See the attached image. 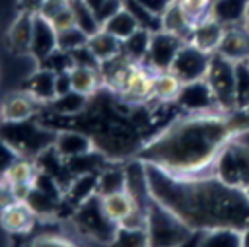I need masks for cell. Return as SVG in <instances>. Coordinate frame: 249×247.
Returning <instances> with one entry per match:
<instances>
[{
    "label": "cell",
    "mask_w": 249,
    "mask_h": 247,
    "mask_svg": "<svg viewBox=\"0 0 249 247\" xmlns=\"http://www.w3.org/2000/svg\"><path fill=\"white\" fill-rule=\"evenodd\" d=\"M39 105L41 103H37L23 89L21 91H14V93L6 95L2 105H0V121L2 123H19V121L33 119V115L37 113Z\"/></svg>",
    "instance_id": "cell-15"
},
{
    "label": "cell",
    "mask_w": 249,
    "mask_h": 247,
    "mask_svg": "<svg viewBox=\"0 0 249 247\" xmlns=\"http://www.w3.org/2000/svg\"><path fill=\"white\" fill-rule=\"evenodd\" d=\"M58 49V31L53 27V23L43 18L41 14L33 19V37H31V49L29 56L33 62L41 64L45 58H49Z\"/></svg>",
    "instance_id": "cell-12"
},
{
    "label": "cell",
    "mask_w": 249,
    "mask_h": 247,
    "mask_svg": "<svg viewBox=\"0 0 249 247\" xmlns=\"http://www.w3.org/2000/svg\"><path fill=\"white\" fill-rule=\"evenodd\" d=\"M146 163V161H144ZM150 193L175 212L193 231L249 226V200L241 189L222 183L214 173L179 177L146 163Z\"/></svg>",
    "instance_id": "cell-1"
},
{
    "label": "cell",
    "mask_w": 249,
    "mask_h": 247,
    "mask_svg": "<svg viewBox=\"0 0 249 247\" xmlns=\"http://www.w3.org/2000/svg\"><path fill=\"white\" fill-rule=\"evenodd\" d=\"M33 19H35V16L25 14V12H18L14 21L10 23L6 37H8V47L12 49V53L29 56L31 37H33Z\"/></svg>",
    "instance_id": "cell-17"
},
{
    "label": "cell",
    "mask_w": 249,
    "mask_h": 247,
    "mask_svg": "<svg viewBox=\"0 0 249 247\" xmlns=\"http://www.w3.org/2000/svg\"><path fill=\"white\" fill-rule=\"evenodd\" d=\"M25 202H27V206L31 208V212L37 218H54L58 208H60V204L64 202V198H60V196H56V194L33 185V189H31V193H29Z\"/></svg>",
    "instance_id": "cell-22"
},
{
    "label": "cell",
    "mask_w": 249,
    "mask_h": 247,
    "mask_svg": "<svg viewBox=\"0 0 249 247\" xmlns=\"http://www.w3.org/2000/svg\"><path fill=\"white\" fill-rule=\"evenodd\" d=\"M146 229L150 247H183L195 237V233H198L154 196L146 210Z\"/></svg>",
    "instance_id": "cell-3"
},
{
    "label": "cell",
    "mask_w": 249,
    "mask_h": 247,
    "mask_svg": "<svg viewBox=\"0 0 249 247\" xmlns=\"http://www.w3.org/2000/svg\"><path fill=\"white\" fill-rule=\"evenodd\" d=\"M216 53L233 62L249 58V31L243 25L226 27V33H224L222 43Z\"/></svg>",
    "instance_id": "cell-19"
},
{
    "label": "cell",
    "mask_w": 249,
    "mask_h": 247,
    "mask_svg": "<svg viewBox=\"0 0 249 247\" xmlns=\"http://www.w3.org/2000/svg\"><path fill=\"white\" fill-rule=\"evenodd\" d=\"M212 173L226 185L245 189L249 185V146L231 138L218 154Z\"/></svg>",
    "instance_id": "cell-6"
},
{
    "label": "cell",
    "mask_w": 249,
    "mask_h": 247,
    "mask_svg": "<svg viewBox=\"0 0 249 247\" xmlns=\"http://www.w3.org/2000/svg\"><path fill=\"white\" fill-rule=\"evenodd\" d=\"M181 88H183V82L173 72H169V70L156 72L154 97H152V101H158V103H175Z\"/></svg>",
    "instance_id": "cell-27"
},
{
    "label": "cell",
    "mask_w": 249,
    "mask_h": 247,
    "mask_svg": "<svg viewBox=\"0 0 249 247\" xmlns=\"http://www.w3.org/2000/svg\"><path fill=\"white\" fill-rule=\"evenodd\" d=\"M231 138L235 132L228 113H185L146 142L136 158L171 175H204L212 173L220 150Z\"/></svg>",
    "instance_id": "cell-2"
},
{
    "label": "cell",
    "mask_w": 249,
    "mask_h": 247,
    "mask_svg": "<svg viewBox=\"0 0 249 247\" xmlns=\"http://www.w3.org/2000/svg\"><path fill=\"white\" fill-rule=\"evenodd\" d=\"M64 161H66V167H68V171L72 173V177H76V175H86V173H99V171L107 165L105 154H101L97 148L91 150V152H88V154H82V156L64 159Z\"/></svg>",
    "instance_id": "cell-29"
},
{
    "label": "cell",
    "mask_w": 249,
    "mask_h": 247,
    "mask_svg": "<svg viewBox=\"0 0 249 247\" xmlns=\"http://www.w3.org/2000/svg\"><path fill=\"white\" fill-rule=\"evenodd\" d=\"M101 29L109 31V33L115 35L119 41H124V39H128L134 31L140 29V23H138V19H136L126 8H123L117 16H113L109 21H105Z\"/></svg>",
    "instance_id": "cell-33"
},
{
    "label": "cell",
    "mask_w": 249,
    "mask_h": 247,
    "mask_svg": "<svg viewBox=\"0 0 249 247\" xmlns=\"http://www.w3.org/2000/svg\"><path fill=\"white\" fill-rule=\"evenodd\" d=\"M140 6H144L148 12H152L154 16H158V18H161L163 16V12L169 8V4L173 2V0H136Z\"/></svg>",
    "instance_id": "cell-44"
},
{
    "label": "cell",
    "mask_w": 249,
    "mask_h": 247,
    "mask_svg": "<svg viewBox=\"0 0 249 247\" xmlns=\"http://www.w3.org/2000/svg\"><path fill=\"white\" fill-rule=\"evenodd\" d=\"M101 206H103L105 214L115 224H121L126 216H130L136 208H140L126 189L119 191V193H113V194H107V196H101Z\"/></svg>",
    "instance_id": "cell-23"
},
{
    "label": "cell",
    "mask_w": 249,
    "mask_h": 247,
    "mask_svg": "<svg viewBox=\"0 0 249 247\" xmlns=\"http://www.w3.org/2000/svg\"><path fill=\"white\" fill-rule=\"evenodd\" d=\"M150 39H152V31L140 27L128 39L123 41V54L130 62L144 64L146 62V56H148V49H150Z\"/></svg>",
    "instance_id": "cell-30"
},
{
    "label": "cell",
    "mask_w": 249,
    "mask_h": 247,
    "mask_svg": "<svg viewBox=\"0 0 249 247\" xmlns=\"http://www.w3.org/2000/svg\"><path fill=\"white\" fill-rule=\"evenodd\" d=\"M88 47L91 49V53L95 54L99 64L107 62V60H111L123 53V41H119L115 35H111L105 29H99L97 33H93L88 39Z\"/></svg>",
    "instance_id": "cell-24"
},
{
    "label": "cell",
    "mask_w": 249,
    "mask_h": 247,
    "mask_svg": "<svg viewBox=\"0 0 249 247\" xmlns=\"http://www.w3.org/2000/svg\"><path fill=\"white\" fill-rule=\"evenodd\" d=\"M58 130L47 128L33 119L19 121V123H2L0 124V136L8 140L21 158L35 159L39 154L49 150L56 140Z\"/></svg>",
    "instance_id": "cell-4"
},
{
    "label": "cell",
    "mask_w": 249,
    "mask_h": 247,
    "mask_svg": "<svg viewBox=\"0 0 249 247\" xmlns=\"http://www.w3.org/2000/svg\"><path fill=\"white\" fill-rule=\"evenodd\" d=\"M243 193H245V196H247V200H249V185L243 189Z\"/></svg>",
    "instance_id": "cell-51"
},
{
    "label": "cell",
    "mask_w": 249,
    "mask_h": 247,
    "mask_svg": "<svg viewBox=\"0 0 249 247\" xmlns=\"http://www.w3.org/2000/svg\"><path fill=\"white\" fill-rule=\"evenodd\" d=\"M6 185V181H4V177H0V191H2V187Z\"/></svg>",
    "instance_id": "cell-52"
},
{
    "label": "cell",
    "mask_w": 249,
    "mask_h": 247,
    "mask_svg": "<svg viewBox=\"0 0 249 247\" xmlns=\"http://www.w3.org/2000/svg\"><path fill=\"white\" fill-rule=\"evenodd\" d=\"M179 4L183 6V10L191 18V21L196 23V21L204 19L206 16H210L214 0H179Z\"/></svg>",
    "instance_id": "cell-39"
},
{
    "label": "cell",
    "mask_w": 249,
    "mask_h": 247,
    "mask_svg": "<svg viewBox=\"0 0 249 247\" xmlns=\"http://www.w3.org/2000/svg\"><path fill=\"white\" fill-rule=\"evenodd\" d=\"M193 25L195 23L187 16V12L179 4V0H173L169 4V8L163 12V16H161V29L163 31H169V33H173V35H177V37H181L185 41L189 39Z\"/></svg>",
    "instance_id": "cell-21"
},
{
    "label": "cell",
    "mask_w": 249,
    "mask_h": 247,
    "mask_svg": "<svg viewBox=\"0 0 249 247\" xmlns=\"http://www.w3.org/2000/svg\"><path fill=\"white\" fill-rule=\"evenodd\" d=\"M224 33H226V25L220 23L216 18L206 16L204 19H200V21H196V23L193 25L191 35H189L187 41H189L191 45L198 47L200 51L214 54V53L218 51L220 43H222Z\"/></svg>",
    "instance_id": "cell-13"
},
{
    "label": "cell",
    "mask_w": 249,
    "mask_h": 247,
    "mask_svg": "<svg viewBox=\"0 0 249 247\" xmlns=\"http://www.w3.org/2000/svg\"><path fill=\"white\" fill-rule=\"evenodd\" d=\"M70 2V10L74 16V25L80 27L86 35H93L101 29V23L97 19V14L93 8H89L84 0H68Z\"/></svg>",
    "instance_id": "cell-32"
},
{
    "label": "cell",
    "mask_w": 249,
    "mask_h": 247,
    "mask_svg": "<svg viewBox=\"0 0 249 247\" xmlns=\"http://www.w3.org/2000/svg\"><path fill=\"white\" fill-rule=\"evenodd\" d=\"M196 247H241L239 229L235 228H214L198 233Z\"/></svg>",
    "instance_id": "cell-28"
},
{
    "label": "cell",
    "mask_w": 249,
    "mask_h": 247,
    "mask_svg": "<svg viewBox=\"0 0 249 247\" xmlns=\"http://www.w3.org/2000/svg\"><path fill=\"white\" fill-rule=\"evenodd\" d=\"M72 224L78 233H82L84 237H88L103 247H107L113 241L115 231L119 228V224H115L105 214L99 194H93L91 198H88L86 202H82L80 206L74 208Z\"/></svg>",
    "instance_id": "cell-5"
},
{
    "label": "cell",
    "mask_w": 249,
    "mask_h": 247,
    "mask_svg": "<svg viewBox=\"0 0 249 247\" xmlns=\"http://www.w3.org/2000/svg\"><path fill=\"white\" fill-rule=\"evenodd\" d=\"M241 25L249 31V2H247V8H245V16H243V23Z\"/></svg>",
    "instance_id": "cell-49"
},
{
    "label": "cell",
    "mask_w": 249,
    "mask_h": 247,
    "mask_svg": "<svg viewBox=\"0 0 249 247\" xmlns=\"http://www.w3.org/2000/svg\"><path fill=\"white\" fill-rule=\"evenodd\" d=\"M97 177L99 173H86V175H76L70 185L64 191V202L70 204L72 208L80 206L93 194H97Z\"/></svg>",
    "instance_id": "cell-20"
},
{
    "label": "cell",
    "mask_w": 249,
    "mask_h": 247,
    "mask_svg": "<svg viewBox=\"0 0 249 247\" xmlns=\"http://www.w3.org/2000/svg\"><path fill=\"white\" fill-rule=\"evenodd\" d=\"M53 148L56 150V154L62 159H70V158H76V156L95 150V142L91 136L78 132V130H58Z\"/></svg>",
    "instance_id": "cell-18"
},
{
    "label": "cell",
    "mask_w": 249,
    "mask_h": 247,
    "mask_svg": "<svg viewBox=\"0 0 249 247\" xmlns=\"http://www.w3.org/2000/svg\"><path fill=\"white\" fill-rule=\"evenodd\" d=\"M68 72H70V80H72V89L82 93V95L89 97L103 86V78H101L99 68L72 66Z\"/></svg>",
    "instance_id": "cell-25"
},
{
    "label": "cell",
    "mask_w": 249,
    "mask_h": 247,
    "mask_svg": "<svg viewBox=\"0 0 249 247\" xmlns=\"http://www.w3.org/2000/svg\"><path fill=\"white\" fill-rule=\"evenodd\" d=\"M124 8V0H105L99 8H97V19H99V23H101V27H103V23L105 21H109L113 16H117L121 10Z\"/></svg>",
    "instance_id": "cell-43"
},
{
    "label": "cell",
    "mask_w": 249,
    "mask_h": 247,
    "mask_svg": "<svg viewBox=\"0 0 249 247\" xmlns=\"http://www.w3.org/2000/svg\"><path fill=\"white\" fill-rule=\"evenodd\" d=\"M19 158H21V156L18 154V150H16L8 140H4V138L0 136V177H4L6 171H8Z\"/></svg>",
    "instance_id": "cell-41"
},
{
    "label": "cell",
    "mask_w": 249,
    "mask_h": 247,
    "mask_svg": "<svg viewBox=\"0 0 249 247\" xmlns=\"http://www.w3.org/2000/svg\"><path fill=\"white\" fill-rule=\"evenodd\" d=\"M247 2L249 0H214L212 10H210V16L216 18L226 27L241 25L243 23V16H245Z\"/></svg>",
    "instance_id": "cell-26"
},
{
    "label": "cell",
    "mask_w": 249,
    "mask_h": 247,
    "mask_svg": "<svg viewBox=\"0 0 249 247\" xmlns=\"http://www.w3.org/2000/svg\"><path fill=\"white\" fill-rule=\"evenodd\" d=\"M72 56V64L74 66H88V68H99V60L95 58V54L91 53V49L88 45L76 49L70 53Z\"/></svg>",
    "instance_id": "cell-42"
},
{
    "label": "cell",
    "mask_w": 249,
    "mask_h": 247,
    "mask_svg": "<svg viewBox=\"0 0 249 247\" xmlns=\"http://www.w3.org/2000/svg\"><path fill=\"white\" fill-rule=\"evenodd\" d=\"M220 109L224 113L235 111V62L214 53L204 76Z\"/></svg>",
    "instance_id": "cell-7"
},
{
    "label": "cell",
    "mask_w": 249,
    "mask_h": 247,
    "mask_svg": "<svg viewBox=\"0 0 249 247\" xmlns=\"http://www.w3.org/2000/svg\"><path fill=\"white\" fill-rule=\"evenodd\" d=\"M198 233H200V231H198ZM198 233H195V237H193L191 241H187L183 247H196V241H198Z\"/></svg>",
    "instance_id": "cell-50"
},
{
    "label": "cell",
    "mask_w": 249,
    "mask_h": 247,
    "mask_svg": "<svg viewBox=\"0 0 249 247\" xmlns=\"http://www.w3.org/2000/svg\"><path fill=\"white\" fill-rule=\"evenodd\" d=\"M86 103H88V95H82V93L72 89V91H68L64 95L54 97L49 103V107L53 111L60 113V115H78V113H82L86 109Z\"/></svg>",
    "instance_id": "cell-37"
},
{
    "label": "cell",
    "mask_w": 249,
    "mask_h": 247,
    "mask_svg": "<svg viewBox=\"0 0 249 247\" xmlns=\"http://www.w3.org/2000/svg\"><path fill=\"white\" fill-rule=\"evenodd\" d=\"M88 39H89V35H86L80 27L72 25V27H66V29L58 31V49L66 51V53H72V51L88 45Z\"/></svg>",
    "instance_id": "cell-38"
},
{
    "label": "cell",
    "mask_w": 249,
    "mask_h": 247,
    "mask_svg": "<svg viewBox=\"0 0 249 247\" xmlns=\"http://www.w3.org/2000/svg\"><path fill=\"white\" fill-rule=\"evenodd\" d=\"M154 80H156V72L152 68L140 62H130L126 78L117 95H121L126 103H132V105H142L146 101H152Z\"/></svg>",
    "instance_id": "cell-9"
},
{
    "label": "cell",
    "mask_w": 249,
    "mask_h": 247,
    "mask_svg": "<svg viewBox=\"0 0 249 247\" xmlns=\"http://www.w3.org/2000/svg\"><path fill=\"white\" fill-rule=\"evenodd\" d=\"M45 0H18V12H25L31 16H39Z\"/></svg>",
    "instance_id": "cell-45"
},
{
    "label": "cell",
    "mask_w": 249,
    "mask_h": 247,
    "mask_svg": "<svg viewBox=\"0 0 249 247\" xmlns=\"http://www.w3.org/2000/svg\"><path fill=\"white\" fill-rule=\"evenodd\" d=\"M212 54L200 51L198 47L191 45L189 41H185L179 49V53L175 54L169 72H173L183 84L187 82H195V80H202L208 72V64H210Z\"/></svg>",
    "instance_id": "cell-8"
},
{
    "label": "cell",
    "mask_w": 249,
    "mask_h": 247,
    "mask_svg": "<svg viewBox=\"0 0 249 247\" xmlns=\"http://www.w3.org/2000/svg\"><path fill=\"white\" fill-rule=\"evenodd\" d=\"M107 247H150V237L146 228H126L119 226L113 241Z\"/></svg>",
    "instance_id": "cell-34"
},
{
    "label": "cell",
    "mask_w": 249,
    "mask_h": 247,
    "mask_svg": "<svg viewBox=\"0 0 249 247\" xmlns=\"http://www.w3.org/2000/svg\"><path fill=\"white\" fill-rule=\"evenodd\" d=\"M185 43V39L169 33V31H156L152 33L150 39V49H148V56H146V66L152 68L154 72H165L169 70L175 54L179 53L181 45Z\"/></svg>",
    "instance_id": "cell-11"
},
{
    "label": "cell",
    "mask_w": 249,
    "mask_h": 247,
    "mask_svg": "<svg viewBox=\"0 0 249 247\" xmlns=\"http://www.w3.org/2000/svg\"><path fill=\"white\" fill-rule=\"evenodd\" d=\"M37 216L31 212L27 202L14 200L8 206L0 208V226L14 235H27L33 229Z\"/></svg>",
    "instance_id": "cell-14"
},
{
    "label": "cell",
    "mask_w": 249,
    "mask_h": 247,
    "mask_svg": "<svg viewBox=\"0 0 249 247\" xmlns=\"http://www.w3.org/2000/svg\"><path fill=\"white\" fill-rule=\"evenodd\" d=\"M84 2H86V4L89 6V8H93V10L97 12V8H99V6H101V4L105 2V0H84Z\"/></svg>",
    "instance_id": "cell-48"
},
{
    "label": "cell",
    "mask_w": 249,
    "mask_h": 247,
    "mask_svg": "<svg viewBox=\"0 0 249 247\" xmlns=\"http://www.w3.org/2000/svg\"><path fill=\"white\" fill-rule=\"evenodd\" d=\"M175 103L187 113V115H200V113H224L208 86V82L195 80L183 84Z\"/></svg>",
    "instance_id": "cell-10"
},
{
    "label": "cell",
    "mask_w": 249,
    "mask_h": 247,
    "mask_svg": "<svg viewBox=\"0 0 249 247\" xmlns=\"http://www.w3.org/2000/svg\"><path fill=\"white\" fill-rule=\"evenodd\" d=\"M68 91H72V80H70V72L64 70V72L56 74V97L64 95Z\"/></svg>",
    "instance_id": "cell-46"
},
{
    "label": "cell",
    "mask_w": 249,
    "mask_h": 247,
    "mask_svg": "<svg viewBox=\"0 0 249 247\" xmlns=\"http://www.w3.org/2000/svg\"><path fill=\"white\" fill-rule=\"evenodd\" d=\"M23 91L29 93L37 103L49 105L56 97V72L45 66H37L35 72L25 80Z\"/></svg>",
    "instance_id": "cell-16"
},
{
    "label": "cell",
    "mask_w": 249,
    "mask_h": 247,
    "mask_svg": "<svg viewBox=\"0 0 249 247\" xmlns=\"http://www.w3.org/2000/svg\"><path fill=\"white\" fill-rule=\"evenodd\" d=\"M235 109L249 111V58L235 60Z\"/></svg>",
    "instance_id": "cell-36"
},
{
    "label": "cell",
    "mask_w": 249,
    "mask_h": 247,
    "mask_svg": "<svg viewBox=\"0 0 249 247\" xmlns=\"http://www.w3.org/2000/svg\"><path fill=\"white\" fill-rule=\"evenodd\" d=\"M25 247H80L74 239L58 233H43L33 237Z\"/></svg>",
    "instance_id": "cell-40"
},
{
    "label": "cell",
    "mask_w": 249,
    "mask_h": 247,
    "mask_svg": "<svg viewBox=\"0 0 249 247\" xmlns=\"http://www.w3.org/2000/svg\"><path fill=\"white\" fill-rule=\"evenodd\" d=\"M39 175V167L35 163V159L31 158H19L4 175V181L8 185H16V183H35Z\"/></svg>",
    "instance_id": "cell-35"
},
{
    "label": "cell",
    "mask_w": 249,
    "mask_h": 247,
    "mask_svg": "<svg viewBox=\"0 0 249 247\" xmlns=\"http://www.w3.org/2000/svg\"><path fill=\"white\" fill-rule=\"evenodd\" d=\"M239 237H241V247H249V226L239 229Z\"/></svg>",
    "instance_id": "cell-47"
},
{
    "label": "cell",
    "mask_w": 249,
    "mask_h": 247,
    "mask_svg": "<svg viewBox=\"0 0 249 247\" xmlns=\"http://www.w3.org/2000/svg\"><path fill=\"white\" fill-rule=\"evenodd\" d=\"M126 189V171L124 167H115V165H105L99 171L97 177V194L107 196L119 191Z\"/></svg>",
    "instance_id": "cell-31"
}]
</instances>
